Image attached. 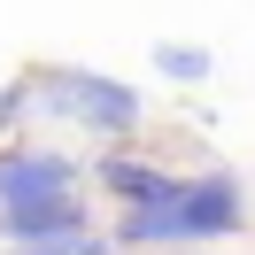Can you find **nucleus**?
I'll use <instances>...</instances> for the list:
<instances>
[{
    "label": "nucleus",
    "instance_id": "f257e3e1",
    "mask_svg": "<svg viewBox=\"0 0 255 255\" xmlns=\"http://www.w3.org/2000/svg\"><path fill=\"white\" fill-rule=\"evenodd\" d=\"M248 224V186L232 170H201V178H178L162 201L124 209L116 240L124 248H193V240H224Z\"/></svg>",
    "mask_w": 255,
    "mask_h": 255
},
{
    "label": "nucleus",
    "instance_id": "f03ea898",
    "mask_svg": "<svg viewBox=\"0 0 255 255\" xmlns=\"http://www.w3.org/2000/svg\"><path fill=\"white\" fill-rule=\"evenodd\" d=\"M23 85H31V109L39 116H70V124L101 131V139H131L139 116H147V101L131 93V85L101 78V70H78V62L47 70V78H23Z\"/></svg>",
    "mask_w": 255,
    "mask_h": 255
},
{
    "label": "nucleus",
    "instance_id": "7ed1b4c3",
    "mask_svg": "<svg viewBox=\"0 0 255 255\" xmlns=\"http://www.w3.org/2000/svg\"><path fill=\"white\" fill-rule=\"evenodd\" d=\"M54 193H78V170L54 147H0V209H39Z\"/></svg>",
    "mask_w": 255,
    "mask_h": 255
},
{
    "label": "nucleus",
    "instance_id": "20e7f679",
    "mask_svg": "<svg viewBox=\"0 0 255 255\" xmlns=\"http://www.w3.org/2000/svg\"><path fill=\"white\" fill-rule=\"evenodd\" d=\"M78 232H85V201L78 193H54L39 209H0V240L8 248H23V240H78Z\"/></svg>",
    "mask_w": 255,
    "mask_h": 255
},
{
    "label": "nucleus",
    "instance_id": "39448f33",
    "mask_svg": "<svg viewBox=\"0 0 255 255\" xmlns=\"http://www.w3.org/2000/svg\"><path fill=\"white\" fill-rule=\"evenodd\" d=\"M93 178H101V193H116L124 209H147V201H162V193L178 186L170 170H155V162H139V155H101Z\"/></svg>",
    "mask_w": 255,
    "mask_h": 255
},
{
    "label": "nucleus",
    "instance_id": "423d86ee",
    "mask_svg": "<svg viewBox=\"0 0 255 255\" xmlns=\"http://www.w3.org/2000/svg\"><path fill=\"white\" fill-rule=\"evenodd\" d=\"M155 70H162V78H178V85H201L209 70H217V54L193 47V39H155Z\"/></svg>",
    "mask_w": 255,
    "mask_h": 255
},
{
    "label": "nucleus",
    "instance_id": "0eeeda50",
    "mask_svg": "<svg viewBox=\"0 0 255 255\" xmlns=\"http://www.w3.org/2000/svg\"><path fill=\"white\" fill-rule=\"evenodd\" d=\"M23 109H31V85H8V93H0V131H16Z\"/></svg>",
    "mask_w": 255,
    "mask_h": 255
},
{
    "label": "nucleus",
    "instance_id": "6e6552de",
    "mask_svg": "<svg viewBox=\"0 0 255 255\" xmlns=\"http://www.w3.org/2000/svg\"><path fill=\"white\" fill-rule=\"evenodd\" d=\"M70 255H116V248H109V240H93V232H85V240H78Z\"/></svg>",
    "mask_w": 255,
    "mask_h": 255
}]
</instances>
